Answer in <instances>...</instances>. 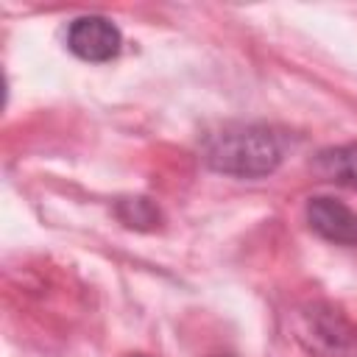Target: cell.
<instances>
[{
    "label": "cell",
    "instance_id": "1",
    "mask_svg": "<svg viewBox=\"0 0 357 357\" xmlns=\"http://www.w3.org/2000/svg\"><path fill=\"white\" fill-rule=\"evenodd\" d=\"M206 159L220 173H231V176H243V178H257V176L271 173L279 165L282 148L276 145L271 131L248 126V128H237V131L220 134L212 142Z\"/></svg>",
    "mask_w": 357,
    "mask_h": 357
},
{
    "label": "cell",
    "instance_id": "2",
    "mask_svg": "<svg viewBox=\"0 0 357 357\" xmlns=\"http://www.w3.org/2000/svg\"><path fill=\"white\" fill-rule=\"evenodd\" d=\"M120 45L123 36L117 25L98 14L78 17L67 31V47L84 61H109L120 53Z\"/></svg>",
    "mask_w": 357,
    "mask_h": 357
},
{
    "label": "cell",
    "instance_id": "3",
    "mask_svg": "<svg viewBox=\"0 0 357 357\" xmlns=\"http://www.w3.org/2000/svg\"><path fill=\"white\" fill-rule=\"evenodd\" d=\"M310 226L332 243H357V215L332 198H312L307 206Z\"/></svg>",
    "mask_w": 357,
    "mask_h": 357
},
{
    "label": "cell",
    "instance_id": "4",
    "mask_svg": "<svg viewBox=\"0 0 357 357\" xmlns=\"http://www.w3.org/2000/svg\"><path fill=\"white\" fill-rule=\"evenodd\" d=\"M315 167L329 181H337L343 187H354L357 190V142H349V145H337V148L324 151L318 156Z\"/></svg>",
    "mask_w": 357,
    "mask_h": 357
}]
</instances>
